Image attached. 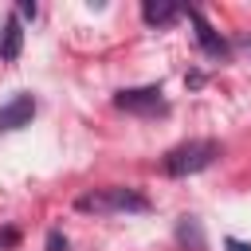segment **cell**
Wrapping results in <instances>:
<instances>
[{
    "mask_svg": "<svg viewBox=\"0 0 251 251\" xmlns=\"http://www.w3.org/2000/svg\"><path fill=\"white\" fill-rule=\"evenodd\" d=\"M78 212H90V216H126V212H149V200L137 192V188H122V184H110V188H94V192H82L75 200Z\"/></svg>",
    "mask_w": 251,
    "mask_h": 251,
    "instance_id": "obj_1",
    "label": "cell"
},
{
    "mask_svg": "<svg viewBox=\"0 0 251 251\" xmlns=\"http://www.w3.org/2000/svg\"><path fill=\"white\" fill-rule=\"evenodd\" d=\"M216 157H220V145L212 137H196V141H184V145L165 153V173L169 176H192V173H204Z\"/></svg>",
    "mask_w": 251,
    "mask_h": 251,
    "instance_id": "obj_2",
    "label": "cell"
},
{
    "mask_svg": "<svg viewBox=\"0 0 251 251\" xmlns=\"http://www.w3.org/2000/svg\"><path fill=\"white\" fill-rule=\"evenodd\" d=\"M114 106L126 110V114H141V118L169 110L165 98H161V86H129V90H118L114 94Z\"/></svg>",
    "mask_w": 251,
    "mask_h": 251,
    "instance_id": "obj_3",
    "label": "cell"
},
{
    "mask_svg": "<svg viewBox=\"0 0 251 251\" xmlns=\"http://www.w3.org/2000/svg\"><path fill=\"white\" fill-rule=\"evenodd\" d=\"M188 24L196 27V43L204 47V55H212V59H227V39L220 35V31H212V24L204 20V12H196V8H188Z\"/></svg>",
    "mask_w": 251,
    "mask_h": 251,
    "instance_id": "obj_4",
    "label": "cell"
},
{
    "mask_svg": "<svg viewBox=\"0 0 251 251\" xmlns=\"http://www.w3.org/2000/svg\"><path fill=\"white\" fill-rule=\"evenodd\" d=\"M31 118H35V98H31V94H16L8 106H0V133L20 129V126H27Z\"/></svg>",
    "mask_w": 251,
    "mask_h": 251,
    "instance_id": "obj_5",
    "label": "cell"
},
{
    "mask_svg": "<svg viewBox=\"0 0 251 251\" xmlns=\"http://www.w3.org/2000/svg\"><path fill=\"white\" fill-rule=\"evenodd\" d=\"M141 20H145L149 27H169V24L180 20V8L169 4V0H145V4H141Z\"/></svg>",
    "mask_w": 251,
    "mask_h": 251,
    "instance_id": "obj_6",
    "label": "cell"
},
{
    "mask_svg": "<svg viewBox=\"0 0 251 251\" xmlns=\"http://www.w3.org/2000/svg\"><path fill=\"white\" fill-rule=\"evenodd\" d=\"M176 243L184 251H204V227L196 216H180L176 220Z\"/></svg>",
    "mask_w": 251,
    "mask_h": 251,
    "instance_id": "obj_7",
    "label": "cell"
},
{
    "mask_svg": "<svg viewBox=\"0 0 251 251\" xmlns=\"http://www.w3.org/2000/svg\"><path fill=\"white\" fill-rule=\"evenodd\" d=\"M20 43H24L20 20H16V16H8V20H4V31H0V59H4V63H12V59L20 55Z\"/></svg>",
    "mask_w": 251,
    "mask_h": 251,
    "instance_id": "obj_8",
    "label": "cell"
},
{
    "mask_svg": "<svg viewBox=\"0 0 251 251\" xmlns=\"http://www.w3.org/2000/svg\"><path fill=\"white\" fill-rule=\"evenodd\" d=\"M47 251H67V239L59 231H47Z\"/></svg>",
    "mask_w": 251,
    "mask_h": 251,
    "instance_id": "obj_9",
    "label": "cell"
},
{
    "mask_svg": "<svg viewBox=\"0 0 251 251\" xmlns=\"http://www.w3.org/2000/svg\"><path fill=\"white\" fill-rule=\"evenodd\" d=\"M35 12H39V8H35L31 0H20V16H27V20H35Z\"/></svg>",
    "mask_w": 251,
    "mask_h": 251,
    "instance_id": "obj_10",
    "label": "cell"
},
{
    "mask_svg": "<svg viewBox=\"0 0 251 251\" xmlns=\"http://www.w3.org/2000/svg\"><path fill=\"white\" fill-rule=\"evenodd\" d=\"M16 239H20V231H12V227H8V231H4V235H0V247H12V243H16Z\"/></svg>",
    "mask_w": 251,
    "mask_h": 251,
    "instance_id": "obj_11",
    "label": "cell"
},
{
    "mask_svg": "<svg viewBox=\"0 0 251 251\" xmlns=\"http://www.w3.org/2000/svg\"><path fill=\"white\" fill-rule=\"evenodd\" d=\"M227 251H251V243H243V239H227Z\"/></svg>",
    "mask_w": 251,
    "mask_h": 251,
    "instance_id": "obj_12",
    "label": "cell"
},
{
    "mask_svg": "<svg viewBox=\"0 0 251 251\" xmlns=\"http://www.w3.org/2000/svg\"><path fill=\"white\" fill-rule=\"evenodd\" d=\"M243 43H247V47H251V39H243Z\"/></svg>",
    "mask_w": 251,
    "mask_h": 251,
    "instance_id": "obj_13",
    "label": "cell"
}]
</instances>
